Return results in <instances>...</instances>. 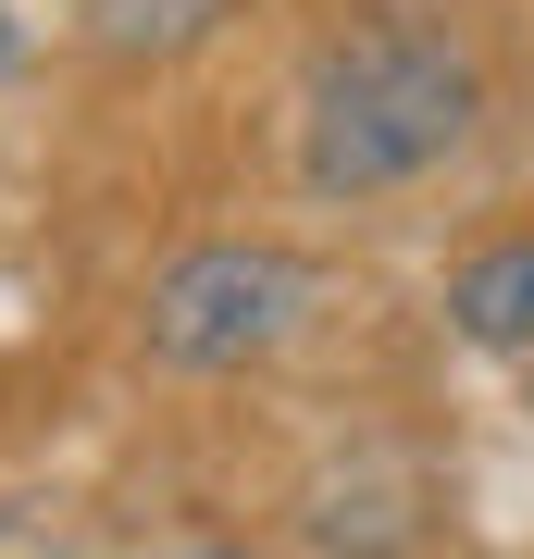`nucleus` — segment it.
<instances>
[{
    "label": "nucleus",
    "mask_w": 534,
    "mask_h": 559,
    "mask_svg": "<svg viewBox=\"0 0 534 559\" xmlns=\"http://www.w3.org/2000/svg\"><path fill=\"white\" fill-rule=\"evenodd\" d=\"M522 399H534V360H522Z\"/></svg>",
    "instance_id": "nucleus-6"
},
{
    "label": "nucleus",
    "mask_w": 534,
    "mask_h": 559,
    "mask_svg": "<svg viewBox=\"0 0 534 559\" xmlns=\"http://www.w3.org/2000/svg\"><path fill=\"white\" fill-rule=\"evenodd\" d=\"M224 13H237V0H75V38L99 62H175V50L212 38Z\"/></svg>",
    "instance_id": "nucleus-4"
},
{
    "label": "nucleus",
    "mask_w": 534,
    "mask_h": 559,
    "mask_svg": "<svg viewBox=\"0 0 534 559\" xmlns=\"http://www.w3.org/2000/svg\"><path fill=\"white\" fill-rule=\"evenodd\" d=\"M436 311H448V336L473 360H510V373H522V360H534V224L460 249L448 286H436Z\"/></svg>",
    "instance_id": "nucleus-3"
},
{
    "label": "nucleus",
    "mask_w": 534,
    "mask_h": 559,
    "mask_svg": "<svg viewBox=\"0 0 534 559\" xmlns=\"http://www.w3.org/2000/svg\"><path fill=\"white\" fill-rule=\"evenodd\" d=\"M323 299H336V274H323L311 249H286V237H199V249H175L138 286V348L162 373H249V360L311 336Z\"/></svg>",
    "instance_id": "nucleus-2"
},
{
    "label": "nucleus",
    "mask_w": 534,
    "mask_h": 559,
    "mask_svg": "<svg viewBox=\"0 0 534 559\" xmlns=\"http://www.w3.org/2000/svg\"><path fill=\"white\" fill-rule=\"evenodd\" d=\"M485 138V62L460 25L423 13H360L298 62V187L311 200H397L436 187Z\"/></svg>",
    "instance_id": "nucleus-1"
},
{
    "label": "nucleus",
    "mask_w": 534,
    "mask_h": 559,
    "mask_svg": "<svg viewBox=\"0 0 534 559\" xmlns=\"http://www.w3.org/2000/svg\"><path fill=\"white\" fill-rule=\"evenodd\" d=\"M13 50H25V25H13V13H0V62H13Z\"/></svg>",
    "instance_id": "nucleus-5"
}]
</instances>
